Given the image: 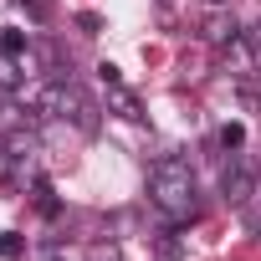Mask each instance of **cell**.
I'll use <instances>...</instances> for the list:
<instances>
[{"instance_id":"obj_1","label":"cell","mask_w":261,"mask_h":261,"mask_svg":"<svg viewBox=\"0 0 261 261\" xmlns=\"http://www.w3.org/2000/svg\"><path fill=\"white\" fill-rule=\"evenodd\" d=\"M149 200H154V210H159L169 225H190V220H200V185H195L190 159H179V154H159V159L149 164Z\"/></svg>"},{"instance_id":"obj_2","label":"cell","mask_w":261,"mask_h":261,"mask_svg":"<svg viewBox=\"0 0 261 261\" xmlns=\"http://www.w3.org/2000/svg\"><path fill=\"white\" fill-rule=\"evenodd\" d=\"M31 108H36V118H57V123H72L77 134H97L102 128V108L72 82V77H46L36 92H31Z\"/></svg>"},{"instance_id":"obj_3","label":"cell","mask_w":261,"mask_h":261,"mask_svg":"<svg viewBox=\"0 0 261 261\" xmlns=\"http://www.w3.org/2000/svg\"><path fill=\"white\" fill-rule=\"evenodd\" d=\"M220 195H225V205H241V210L261 195V164H256L246 149L225 159V169H220Z\"/></svg>"},{"instance_id":"obj_4","label":"cell","mask_w":261,"mask_h":261,"mask_svg":"<svg viewBox=\"0 0 261 261\" xmlns=\"http://www.w3.org/2000/svg\"><path fill=\"white\" fill-rule=\"evenodd\" d=\"M6 149H11V174L6 185H26L41 179V139H36V128H11L6 134Z\"/></svg>"},{"instance_id":"obj_5","label":"cell","mask_w":261,"mask_h":261,"mask_svg":"<svg viewBox=\"0 0 261 261\" xmlns=\"http://www.w3.org/2000/svg\"><path fill=\"white\" fill-rule=\"evenodd\" d=\"M97 82H102V108H108L113 118H123V123H144V102H139V92L118 77L113 62L97 67Z\"/></svg>"},{"instance_id":"obj_6","label":"cell","mask_w":261,"mask_h":261,"mask_svg":"<svg viewBox=\"0 0 261 261\" xmlns=\"http://www.w3.org/2000/svg\"><path fill=\"white\" fill-rule=\"evenodd\" d=\"M200 36H205L210 46H230V41H241L246 31H241V21H236L230 11H210V16L200 21Z\"/></svg>"},{"instance_id":"obj_7","label":"cell","mask_w":261,"mask_h":261,"mask_svg":"<svg viewBox=\"0 0 261 261\" xmlns=\"http://www.w3.org/2000/svg\"><path fill=\"white\" fill-rule=\"evenodd\" d=\"M31 205L46 215V220H62V200H57V190H51V179L41 174V179H31Z\"/></svg>"},{"instance_id":"obj_8","label":"cell","mask_w":261,"mask_h":261,"mask_svg":"<svg viewBox=\"0 0 261 261\" xmlns=\"http://www.w3.org/2000/svg\"><path fill=\"white\" fill-rule=\"evenodd\" d=\"M174 230H179V225L164 220V230L154 236V261H185V241H179Z\"/></svg>"},{"instance_id":"obj_9","label":"cell","mask_w":261,"mask_h":261,"mask_svg":"<svg viewBox=\"0 0 261 261\" xmlns=\"http://www.w3.org/2000/svg\"><path fill=\"white\" fill-rule=\"evenodd\" d=\"M215 144H220L225 154H241V149H246V128H241L236 118H230V123H220V134H215Z\"/></svg>"},{"instance_id":"obj_10","label":"cell","mask_w":261,"mask_h":261,"mask_svg":"<svg viewBox=\"0 0 261 261\" xmlns=\"http://www.w3.org/2000/svg\"><path fill=\"white\" fill-rule=\"evenodd\" d=\"M0 256L6 261H26V236L21 230H0Z\"/></svg>"},{"instance_id":"obj_11","label":"cell","mask_w":261,"mask_h":261,"mask_svg":"<svg viewBox=\"0 0 261 261\" xmlns=\"http://www.w3.org/2000/svg\"><path fill=\"white\" fill-rule=\"evenodd\" d=\"M87 261H123V251H118V241L108 236V241H92V246H87Z\"/></svg>"},{"instance_id":"obj_12","label":"cell","mask_w":261,"mask_h":261,"mask_svg":"<svg viewBox=\"0 0 261 261\" xmlns=\"http://www.w3.org/2000/svg\"><path fill=\"white\" fill-rule=\"evenodd\" d=\"M21 6L31 11V21H36V26H46V21H51V0H21Z\"/></svg>"},{"instance_id":"obj_13","label":"cell","mask_w":261,"mask_h":261,"mask_svg":"<svg viewBox=\"0 0 261 261\" xmlns=\"http://www.w3.org/2000/svg\"><path fill=\"white\" fill-rule=\"evenodd\" d=\"M77 31H82V36H97V31H102V16H97V11H82V16H77Z\"/></svg>"},{"instance_id":"obj_14","label":"cell","mask_w":261,"mask_h":261,"mask_svg":"<svg viewBox=\"0 0 261 261\" xmlns=\"http://www.w3.org/2000/svg\"><path fill=\"white\" fill-rule=\"evenodd\" d=\"M36 261H67V251H62V246H41V251H36Z\"/></svg>"},{"instance_id":"obj_15","label":"cell","mask_w":261,"mask_h":261,"mask_svg":"<svg viewBox=\"0 0 261 261\" xmlns=\"http://www.w3.org/2000/svg\"><path fill=\"white\" fill-rule=\"evenodd\" d=\"M11 174V149H6V134H0V179Z\"/></svg>"},{"instance_id":"obj_16","label":"cell","mask_w":261,"mask_h":261,"mask_svg":"<svg viewBox=\"0 0 261 261\" xmlns=\"http://www.w3.org/2000/svg\"><path fill=\"white\" fill-rule=\"evenodd\" d=\"M215 6H220V0H215Z\"/></svg>"}]
</instances>
